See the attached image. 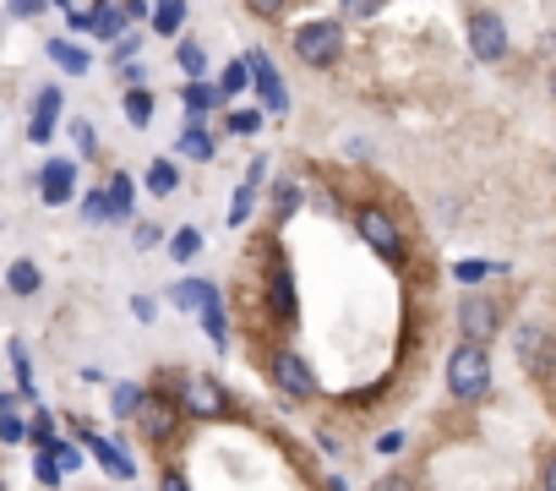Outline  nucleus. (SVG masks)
I'll return each instance as SVG.
<instances>
[{
    "mask_svg": "<svg viewBox=\"0 0 556 491\" xmlns=\"http://www.w3.org/2000/svg\"><path fill=\"white\" fill-rule=\"evenodd\" d=\"M485 388H491V355H485V344H469L464 339L447 355V393L464 399V404H475V399H485Z\"/></svg>",
    "mask_w": 556,
    "mask_h": 491,
    "instance_id": "1",
    "label": "nucleus"
},
{
    "mask_svg": "<svg viewBox=\"0 0 556 491\" xmlns=\"http://www.w3.org/2000/svg\"><path fill=\"white\" fill-rule=\"evenodd\" d=\"M339 50H344L339 23H306V28H295V55H301L306 66L328 72V66H339Z\"/></svg>",
    "mask_w": 556,
    "mask_h": 491,
    "instance_id": "2",
    "label": "nucleus"
},
{
    "mask_svg": "<svg viewBox=\"0 0 556 491\" xmlns=\"http://www.w3.org/2000/svg\"><path fill=\"white\" fill-rule=\"evenodd\" d=\"M464 34H469V55H475L480 66H496V61L507 55V28H502L496 12H469Z\"/></svg>",
    "mask_w": 556,
    "mask_h": 491,
    "instance_id": "3",
    "label": "nucleus"
},
{
    "mask_svg": "<svg viewBox=\"0 0 556 491\" xmlns=\"http://www.w3.org/2000/svg\"><path fill=\"white\" fill-rule=\"evenodd\" d=\"M513 350H518L523 372H534V377L556 372V339H551V333H545L540 323H523V328L513 333Z\"/></svg>",
    "mask_w": 556,
    "mask_h": 491,
    "instance_id": "4",
    "label": "nucleus"
},
{
    "mask_svg": "<svg viewBox=\"0 0 556 491\" xmlns=\"http://www.w3.org/2000/svg\"><path fill=\"white\" fill-rule=\"evenodd\" d=\"M458 328H464L469 344H491L496 328H502V306L485 301V295H464V306H458Z\"/></svg>",
    "mask_w": 556,
    "mask_h": 491,
    "instance_id": "5",
    "label": "nucleus"
},
{
    "mask_svg": "<svg viewBox=\"0 0 556 491\" xmlns=\"http://www.w3.org/2000/svg\"><path fill=\"white\" fill-rule=\"evenodd\" d=\"M180 410L197 415V420H213V415L229 410V393H224L213 377H186V382H180Z\"/></svg>",
    "mask_w": 556,
    "mask_h": 491,
    "instance_id": "6",
    "label": "nucleus"
},
{
    "mask_svg": "<svg viewBox=\"0 0 556 491\" xmlns=\"http://www.w3.org/2000/svg\"><path fill=\"white\" fill-rule=\"evenodd\" d=\"M273 382H278V393H290V399H317V377H312V366L301 361V355H273Z\"/></svg>",
    "mask_w": 556,
    "mask_h": 491,
    "instance_id": "7",
    "label": "nucleus"
},
{
    "mask_svg": "<svg viewBox=\"0 0 556 491\" xmlns=\"http://www.w3.org/2000/svg\"><path fill=\"white\" fill-rule=\"evenodd\" d=\"M39 197H45V207H66L77 197V164L72 159H50L39 169Z\"/></svg>",
    "mask_w": 556,
    "mask_h": 491,
    "instance_id": "8",
    "label": "nucleus"
},
{
    "mask_svg": "<svg viewBox=\"0 0 556 491\" xmlns=\"http://www.w3.org/2000/svg\"><path fill=\"white\" fill-rule=\"evenodd\" d=\"M355 229H361V240L371 246V252L399 257V229H393V218H388L382 207H361V213H355Z\"/></svg>",
    "mask_w": 556,
    "mask_h": 491,
    "instance_id": "9",
    "label": "nucleus"
},
{
    "mask_svg": "<svg viewBox=\"0 0 556 491\" xmlns=\"http://www.w3.org/2000/svg\"><path fill=\"white\" fill-rule=\"evenodd\" d=\"M245 66H251V77H256V93H262V104L278 115V110H285L290 104V93H285V83H278V72H273V61L256 50V55H245Z\"/></svg>",
    "mask_w": 556,
    "mask_h": 491,
    "instance_id": "10",
    "label": "nucleus"
},
{
    "mask_svg": "<svg viewBox=\"0 0 556 491\" xmlns=\"http://www.w3.org/2000/svg\"><path fill=\"white\" fill-rule=\"evenodd\" d=\"M175 420H180V404H164V399H142V410H137V426L148 442H164L175 431Z\"/></svg>",
    "mask_w": 556,
    "mask_h": 491,
    "instance_id": "11",
    "label": "nucleus"
},
{
    "mask_svg": "<svg viewBox=\"0 0 556 491\" xmlns=\"http://www.w3.org/2000/svg\"><path fill=\"white\" fill-rule=\"evenodd\" d=\"M55 121H61V88H39V104H34V121H28V137H34V142H50V131H55Z\"/></svg>",
    "mask_w": 556,
    "mask_h": 491,
    "instance_id": "12",
    "label": "nucleus"
},
{
    "mask_svg": "<svg viewBox=\"0 0 556 491\" xmlns=\"http://www.w3.org/2000/svg\"><path fill=\"white\" fill-rule=\"evenodd\" d=\"M83 442H88V448L99 453V464H104V469H110L115 480H131V475H137V464H131V458H126V453H121V448H115L110 437H99V431H88V426H83Z\"/></svg>",
    "mask_w": 556,
    "mask_h": 491,
    "instance_id": "13",
    "label": "nucleus"
},
{
    "mask_svg": "<svg viewBox=\"0 0 556 491\" xmlns=\"http://www.w3.org/2000/svg\"><path fill=\"white\" fill-rule=\"evenodd\" d=\"M213 301H218V290H213L207 279H186V285H175V290H169V306H180V312H197V317H202Z\"/></svg>",
    "mask_w": 556,
    "mask_h": 491,
    "instance_id": "14",
    "label": "nucleus"
},
{
    "mask_svg": "<svg viewBox=\"0 0 556 491\" xmlns=\"http://www.w3.org/2000/svg\"><path fill=\"white\" fill-rule=\"evenodd\" d=\"M50 61H55L61 72H72V77H83V72L93 66V55H88L83 45H72V39H50Z\"/></svg>",
    "mask_w": 556,
    "mask_h": 491,
    "instance_id": "15",
    "label": "nucleus"
},
{
    "mask_svg": "<svg viewBox=\"0 0 556 491\" xmlns=\"http://www.w3.org/2000/svg\"><path fill=\"white\" fill-rule=\"evenodd\" d=\"M180 99H186L191 121H202V115H213V110L224 104V88H218V83H191V88H186Z\"/></svg>",
    "mask_w": 556,
    "mask_h": 491,
    "instance_id": "16",
    "label": "nucleus"
},
{
    "mask_svg": "<svg viewBox=\"0 0 556 491\" xmlns=\"http://www.w3.org/2000/svg\"><path fill=\"white\" fill-rule=\"evenodd\" d=\"M131 197H137V191H131V175H121V169H115V175L104 180V202H110V218H131Z\"/></svg>",
    "mask_w": 556,
    "mask_h": 491,
    "instance_id": "17",
    "label": "nucleus"
},
{
    "mask_svg": "<svg viewBox=\"0 0 556 491\" xmlns=\"http://www.w3.org/2000/svg\"><path fill=\"white\" fill-rule=\"evenodd\" d=\"M180 153H186V159H213V131H207L202 121H191V126L180 131Z\"/></svg>",
    "mask_w": 556,
    "mask_h": 491,
    "instance_id": "18",
    "label": "nucleus"
},
{
    "mask_svg": "<svg viewBox=\"0 0 556 491\" xmlns=\"http://www.w3.org/2000/svg\"><path fill=\"white\" fill-rule=\"evenodd\" d=\"M175 186H180V169H175L169 159H153V164H148V191H153V197H169Z\"/></svg>",
    "mask_w": 556,
    "mask_h": 491,
    "instance_id": "19",
    "label": "nucleus"
},
{
    "mask_svg": "<svg viewBox=\"0 0 556 491\" xmlns=\"http://www.w3.org/2000/svg\"><path fill=\"white\" fill-rule=\"evenodd\" d=\"M186 23V0H159L153 7V34H180Z\"/></svg>",
    "mask_w": 556,
    "mask_h": 491,
    "instance_id": "20",
    "label": "nucleus"
},
{
    "mask_svg": "<svg viewBox=\"0 0 556 491\" xmlns=\"http://www.w3.org/2000/svg\"><path fill=\"white\" fill-rule=\"evenodd\" d=\"M273 317H278V323H295V290H290V274H273Z\"/></svg>",
    "mask_w": 556,
    "mask_h": 491,
    "instance_id": "21",
    "label": "nucleus"
},
{
    "mask_svg": "<svg viewBox=\"0 0 556 491\" xmlns=\"http://www.w3.org/2000/svg\"><path fill=\"white\" fill-rule=\"evenodd\" d=\"M28 437V426H23V415H17V404L0 393V442H23Z\"/></svg>",
    "mask_w": 556,
    "mask_h": 491,
    "instance_id": "22",
    "label": "nucleus"
},
{
    "mask_svg": "<svg viewBox=\"0 0 556 491\" xmlns=\"http://www.w3.org/2000/svg\"><path fill=\"white\" fill-rule=\"evenodd\" d=\"M55 7L66 12V23H72V28H93V17H99L104 0H55Z\"/></svg>",
    "mask_w": 556,
    "mask_h": 491,
    "instance_id": "23",
    "label": "nucleus"
},
{
    "mask_svg": "<svg viewBox=\"0 0 556 491\" xmlns=\"http://www.w3.org/2000/svg\"><path fill=\"white\" fill-rule=\"evenodd\" d=\"M197 252H202V229H191V224H186V229H175V240H169V257H175V263H191Z\"/></svg>",
    "mask_w": 556,
    "mask_h": 491,
    "instance_id": "24",
    "label": "nucleus"
},
{
    "mask_svg": "<svg viewBox=\"0 0 556 491\" xmlns=\"http://www.w3.org/2000/svg\"><path fill=\"white\" fill-rule=\"evenodd\" d=\"M126 23H131V17H126V0H121V7H99V17H93V34H99V39H115Z\"/></svg>",
    "mask_w": 556,
    "mask_h": 491,
    "instance_id": "25",
    "label": "nucleus"
},
{
    "mask_svg": "<svg viewBox=\"0 0 556 491\" xmlns=\"http://www.w3.org/2000/svg\"><path fill=\"white\" fill-rule=\"evenodd\" d=\"M175 61H180V72H186V77H197V83H202V72H207V55H202V45H197V39H180Z\"/></svg>",
    "mask_w": 556,
    "mask_h": 491,
    "instance_id": "26",
    "label": "nucleus"
},
{
    "mask_svg": "<svg viewBox=\"0 0 556 491\" xmlns=\"http://www.w3.org/2000/svg\"><path fill=\"white\" fill-rule=\"evenodd\" d=\"M7 285H12V295H39V268L34 263H12V274H7Z\"/></svg>",
    "mask_w": 556,
    "mask_h": 491,
    "instance_id": "27",
    "label": "nucleus"
},
{
    "mask_svg": "<svg viewBox=\"0 0 556 491\" xmlns=\"http://www.w3.org/2000/svg\"><path fill=\"white\" fill-rule=\"evenodd\" d=\"M295 207H301V186L295 180H278L273 186V218H290Z\"/></svg>",
    "mask_w": 556,
    "mask_h": 491,
    "instance_id": "28",
    "label": "nucleus"
},
{
    "mask_svg": "<svg viewBox=\"0 0 556 491\" xmlns=\"http://www.w3.org/2000/svg\"><path fill=\"white\" fill-rule=\"evenodd\" d=\"M142 388L137 382H115V415H126V420H137V410H142Z\"/></svg>",
    "mask_w": 556,
    "mask_h": 491,
    "instance_id": "29",
    "label": "nucleus"
},
{
    "mask_svg": "<svg viewBox=\"0 0 556 491\" xmlns=\"http://www.w3.org/2000/svg\"><path fill=\"white\" fill-rule=\"evenodd\" d=\"M245 83H251V66H245V55H240V61H229V66H224L218 88H224V99H235V93H240Z\"/></svg>",
    "mask_w": 556,
    "mask_h": 491,
    "instance_id": "30",
    "label": "nucleus"
},
{
    "mask_svg": "<svg viewBox=\"0 0 556 491\" xmlns=\"http://www.w3.org/2000/svg\"><path fill=\"white\" fill-rule=\"evenodd\" d=\"M126 121H131V126H148V121H153V93L131 88V93H126Z\"/></svg>",
    "mask_w": 556,
    "mask_h": 491,
    "instance_id": "31",
    "label": "nucleus"
},
{
    "mask_svg": "<svg viewBox=\"0 0 556 491\" xmlns=\"http://www.w3.org/2000/svg\"><path fill=\"white\" fill-rule=\"evenodd\" d=\"M34 475H39V486H61L66 469H61V458H55L50 448H39V453H34Z\"/></svg>",
    "mask_w": 556,
    "mask_h": 491,
    "instance_id": "32",
    "label": "nucleus"
},
{
    "mask_svg": "<svg viewBox=\"0 0 556 491\" xmlns=\"http://www.w3.org/2000/svg\"><path fill=\"white\" fill-rule=\"evenodd\" d=\"M83 218H88V224H104V218H110V202H104V186L83 197Z\"/></svg>",
    "mask_w": 556,
    "mask_h": 491,
    "instance_id": "33",
    "label": "nucleus"
},
{
    "mask_svg": "<svg viewBox=\"0 0 556 491\" xmlns=\"http://www.w3.org/2000/svg\"><path fill=\"white\" fill-rule=\"evenodd\" d=\"M202 328H207V339H213V344H229V328H224V312H218V301L202 312Z\"/></svg>",
    "mask_w": 556,
    "mask_h": 491,
    "instance_id": "34",
    "label": "nucleus"
},
{
    "mask_svg": "<svg viewBox=\"0 0 556 491\" xmlns=\"http://www.w3.org/2000/svg\"><path fill=\"white\" fill-rule=\"evenodd\" d=\"M12 366H17V382H23V393H34V366H28V350H23V339H12Z\"/></svg>",
    "mask_w": 556,
    "mask_h": 491,
    "instance_id": "35",
    "label": "nucleus"
},
{
    "mask_svg": "<svg viewBox=\"0 0 556 491\" xmlns=\"http://www.w3.org/2000/svg\"><path fill=\"white\" fill-rule=\"evenodd\" d=\"M28 437H34V448H55V420L39 410V415H34V426H28Z\"/></svg>",
    "mask_w": 556,
    "mask_h": 491,
    "instance_id": "36",
    "label": "nucleus"
},
{
    "mask_svg": "<svg viewBox=\"0 0 556 491\" xmlns=\"http://www.w3.org/2000/svg\"><path fill=\"white\" fill-rule=\"evenodd\" d=\"M229 131H240V137H256V131H262V115H256V110H235V115H229Z\"/></svg>",
    "mask_w": 556,
    "mask_h": 491,
    "instance_id": "37",
    "label": "nucleus"
},
{
    "mask_svg": "<svg viewBox=\"0 0 556 491\" xmlns=\"http://www.w3.org/2000/svg\"><path fill=\"white\" fill-rule=\"evenodd\" d=\"M339 7H344V17H361V23H366V17L382 12V0H339Z\"/></svg>",
    "mask_w": 556,
    "mask_h": 491,
    "instance_id": "38",
    "label": "nucleus"
},
{
    "mask_svg": "<svg viewBox=\"0 0 556 491\" xmlns=\"http://www.w3.org/2000/svg\"><path fill=\"white\" fill-rule=\"evenodd\" d=\"M245 7H251L256 17H267V23H273V17H285V7H290V0H245Z\"/></svg>",
    "mask_w": 556,
    "mask_h": 491,
    "instance_id": "39",
    "label": "nucleus"
},
{
    "mask_svg": "<svg viewBox=\"0 0 556 491\" xmlns=\"http://www.w3.org/2000/svg\"><path fill=\"white\" fill-rule=\"evenodd\" d=\"M7 12L28 23V17H39V12H45V0H7Z\"/></svg>",
    "mask_w": 556,
    "mask_h": 491,
    "instance_id": "40",
    "label": "nucleus"
},
{
    "mask_svg": "<svg viewBox=\"0 0 556 491\" xmlns=\"http://www.w3.org/2000/svg\"><path fill=\"white\" fill-rule=\"evenodd\" d=\"M72 142H77V153H93V126L77 121V126H72Z\"/></svg>",
    "mask_w": 556,
    "mask_h": 491,
    "instance_id": "41",
    "label": "nucleus"
},
{
    "mask_svg": "<svg viewBox=\"0 0 556 491\" xmlns=\"http://www.w3.org/2000/svg\"><path fill=\"white\" fill-rule=\"evenodd\" d=\"M50 453H55V458H61V469H77V464H83V453H77V448H72V442H55V448H50Z\"/></svg>",
    "mask_w": 556,
    "mask_h": 491,
    "instance_id": "42",
    "label": "nucleus"
},
{
    "mask_svg": "<svg viewBox=\"0 0 556 491\" xmlns=\"http://www.w3.org/2000/svg\"><path fill=\"white\" fill-rule=\"evenodd\" d=\"M159 491H191V486H186V475H180V469H164V480H159Z\"/></svg>",
    "mask_w": 556,
    "mask_h": 491,
    "instance_id": "43",
    "label": "nucleus"
},
{
    "mask_svg": "<svg viewBox=\"0 0 556 491\" xmlns=\"http://www.w3.org/2000/svg\"><path fill=\"white\" fill-rule=\"evenodd\" d=\"M453 274H458V279H464V285H475V279H480V274H485V263H458V268H453Z\"/></svg>",
    "mask_w": 556,
    "mask_h": 491,
    "instance_id": "44",
    "label": "nucleus"
},
{
    "mask_svg": "<svg viewBox=\"0 0 556 491\" xmlns=\"http://www.w3.org/2000/svg\"><path fill=\"white\" fill-rule=\"evenodd\" d=\"M137 246H142V252H148V246H159V229L153 224H137Z\"/></svg>",
    "mask_w": 556,
    "mask_h": 491,
    "instance_id": "45",
    "label": "nucleus"
},
{
    "mask_svg": "<svg viewBox=\"0 0 556 491\" xmlns=\"http://www.w3.org/2000/svg\"><path fill=\"white\" fill-rule=\"evenodd\" d=\"M377 491H415V480H404V475H393V480H382Z\"/></svg>",
    "mask_w": 556,
    "mask_h": 491,
    "instance_id": "46",
    "label": "nucleus"
},
{
    "mask_svg": "<svg viewBox=\"0 0 556 491\" xmlns=\"http://www.w3.org/2000/svg\"><path fill=\"white\" fill-rule=\"evenodd\" d=\"M545 491H556V453L545 458Z\"/></svg>",
    "mask_w": 556,
    "mask_h": 491,
    "instance_id": "47",
    "label": "nucleus"
},
{
    "mask_svg": "<svg viewBox=\"0 0 556 491\" xmlns=\"http://www.w3.org/2000/svg\"><path fill=\"white\" fill-rule=\"evenodd\" d=\"M551 99H556V72H551Z\"/></svg>",
    "mask_w": 556,
    "mask_h": 491,
    "instance_id": "48",
    "label": "nucleus"
}]
</instances>
